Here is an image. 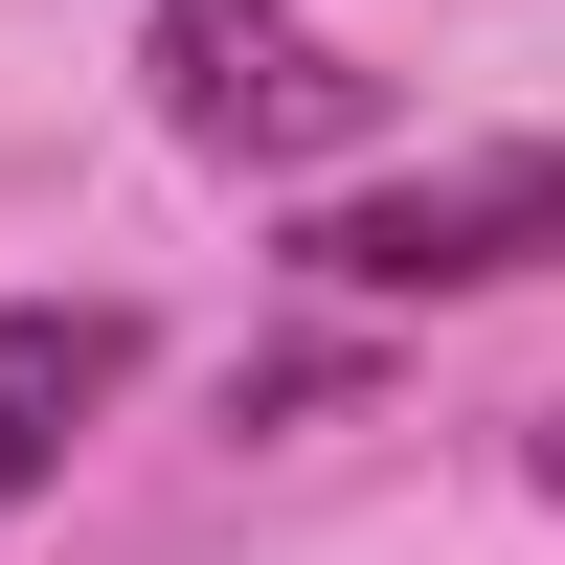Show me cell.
Returning a JSON list of instances; mask_svg holds the SVG:
<instances>
[{
    "mask_svg": "<svg viewBox=\"0 0 565 565\" xmlns=\"http://www.w3.org/2000/svg\"><path fill=\"white\" fill-rule=\"evenodd\" d=\"M565 249V136H498V159H430V181H362V204L295 226L317 295H498V271Z\"/></svg>",
    "mask_w": 565,
    "mask_h": 565,
    "instance_id": "cell-1",
    "label": "cell"
},
{
    "mask_svg": "<svg viewBox=\"0 0 565 565\" xmlns=\"http://www.w3.org/2000/svg\"><path fill=\"white\" fill-rule=\"evenodd\" d=\"M159 90H181V136H204V159H340V136H385V68L295 45L271 0H181Z\"/></svg>",
    "mask_w": 565,
    "mask_h": 565,
    "instance_id": "cell-2",
    "label": "cell"
},
{
    "mask_svg": "<svg viewBox=\"0 0 565 565\" xmlns=\"http://www.w3.org/2000/svg\"><path fill=\"white\" fill-rule=\"evenodd\" d=\"M136 385V317L114 295H0V521L68 476V430Z\"/></svg>",
    "mask_w": 565,
    "mask_h": 565,
    "instance_id": "cell-3",
    "label": "cell"
},
{
    "mask_svg": "<svg viewBox=\"0 0 565 565\" xmlns=\"http://www.w3.org/2000/svg\"><path fill=\"white\" fill-rule=\"evenodd\" d=\"M543 498H565V430H543Z\"/></svg>",
    "mask_w": 565,
    "mask_h": 565,
    "instance_id": "cell-4",
    "label": "cell"
}]
</instances>
